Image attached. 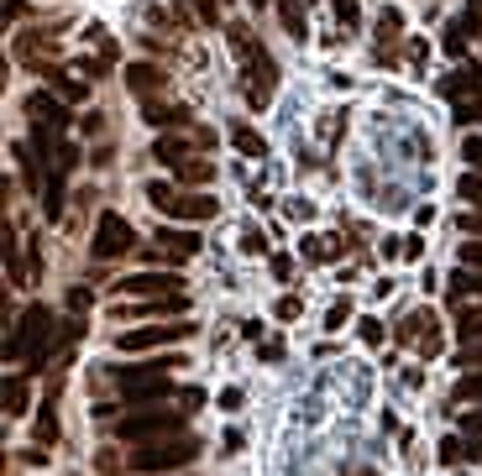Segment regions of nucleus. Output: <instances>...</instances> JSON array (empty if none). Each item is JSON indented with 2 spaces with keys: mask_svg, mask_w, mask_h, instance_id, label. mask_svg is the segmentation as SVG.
<instances>
[{
  "mask_svg": "<svg viewBox=\"0 0 482 476\" xmlns=\"http://www.w3.org/2000/svg\"><path fill=\"white\" fill-rule=\"evenodd\" d=\"M226 42H231V53H237L241 68H246V100L263 110L272 100V90H278V63H272V53L252 37L246 22H231V27H226Z\"/></svg>",
  "mask_w": 482,
  "mask_h": 476,
  "instance_id": "f257e3e1",
  "label": "nucleus"
},
{
  "mask_svg": "<svg viewBox=\"0 0 482 476\" xmlns=\"http://www.w3.org/2000/svg\"><path fill=\"white\" fill-rule=\"evenodd\" d=\"M168 366H183V361H152V366H116V387L126 403L147 409V403H163V398H179V383L168 377Z\"/></svg>",
  "mask_w": 482,
  "mask_h": 476,
  "instance_id": "f03ea898",
  "label": "nucleus"
},
{
  "mask_svg": "<svg viewBox=\"0 0 482 476\" xmlns=\"http://www.w3.org/2000/svg\"><path fill=\"white\" fill-rule=\"evenodd\" d=\"M194 455H200V440L194 435H168V440H147V445H137L126 455V466L137 476H163V472H183V466H194Z\"/></svg>",
  "mask_w": 482,
  "mask_h": 476,
  "instance_id": "7ed1b4c3",
  "label": "nucleus"
},
{
  "mask_svg": "<svg viewBox=\"0 0 482 476\" xmlns=\"http://www.w3.org/2000/svg\"><path fill=\"white\" fill-rule=\"evenodd\" d=\"M53 314H48V304H31L27 314L16 320V330L5 335V361H31V366H42L48 351H53Z\"/></svg>",
  "mask_w": 482,
  "mask_h": 476,
  "instance_id": "20e7f679",
  "label": "nucleus"
},
{
  "mask_svg": "<svg viewBox=\"0 0 482 476\" xmlns=\"http://www.w3.org/2000/svg\"><path fill=\"white\" fill-rule=\"evenodd\" d=\"M183 414L189 409H137V414L116 419V440H131V445H147V440H168L183 429Z\"/></svg>",
  "mask_w": 482,
  "mask_h": 476,
  "instance_id": "39448f33",
  "label": "nucleus"
},
{
  "mask_svg": "<svg viewBox=\"0 0 482 476\" xmlns=\"http://www.w3.org/2000/svg\"><path fill=\"white\" fill-rule=\"evenodd\" d=\"M147 199L168 220H189V225H200V220H215L220 215V205L215 199H205V194H179V189H168V183H147Z\"/></svg>",
  "mask_w": 482,
  "mask_h": 476,
  "instance_id": "423d86ee",
  "label": "nucleus"
},
{
  "mask_svg": "<svg viewBox=\"0 0 482 476\" xmlns=\"http://www.w3.org/2000/svg\"><path fill=\"white\" fill-rule=\"evenodd\" d=\"M194 330L200 325H142V330H120L116 335V351H126V357H131V351H163V346H174V340H189V335H194Z\"/></svg>",
  "mask_w": 482,
  "mask_h": 476,
  "instance_id": "0eeeda50",
  "label": "nucleus"
},
{
  "mask_svg": "<svg viewBox=\"0 0 482 476\" xmlns=\"http://www.w3.org/2000/svg\"><path fill=\"white\" fill-rule=\"evenodd\" d=\"M131 241H137V231L120 220L116 209H105V215L94 220V262H116V257H126Z\"/></svg>",
  "mask_w": 482,
  "mask_h": 476,
  "instance_id": "6e6552de",
  "label": "nucleus"
},
{
  "mask_svg": "<svg viewBox=\"0 0 482 476\" xmlns=\"http://www.w3.org/2000/svg\"><path fill=\"white\" fill-rule=\"evenodd\" d=\"M398 346H420V357H435L441 351V335H435V314L430 309H415L398 320Z\"/></svg>",
  "mask_w": 482,
  "mask_h": 476,
  "instance_id": "1a4fd4ad",
  "label": "nucleus"
},
{
  "mask_svg": "<svg viewBox=\"0 0 482 476\" xmlns=\"http://www.w3.org/2000/svg\"><path fill=\"white\" fill-rule=\"evenodd\" d=\"M116 288L126 298H163V294H179V272H131Z\"/></svg>",
  "mask_w": 482,
  "mask_h": 476,
  "instance_id": "9d476101",
  "label": "nucleus"
},
{
  "mask_svg": "<svg viewBox=\"0 0 482 476\" xmlns=\"http://www.w3.org/2000/svg\"><path fill=\"white\" fill-rule=\"evenodd\" d=\"M189 309V298L183 294H163V298H137V304H116L111 314L116 320H131V314H142V320H163V314H183Z\"/></svg>",
  "mask_w": 482,
  "mask_h": 476,
  "instance_id": "9b49d317",
  "label": "nucleus"
},
{
  "mask_svg": "<svg viewBox=\"0 0 482 476\" xmlns=\"http://www.w3.org/2000/svg\"><path fill=\"white\" fill-rule=\"evenodd\" d=\"M27 116L37 120V131H63L68 126V100H58V94H27Z\"/></svg>",
  "mask_w": 482,
  "mask_h": 476,
  "instance_id": "f8f14e48",
  "label": "nucleus"
},
{
  "mask_svg": "<svg viewBox=\"0 0 482 476\" xmlns=\"http://www.w3.org/2000/svg\"><path fill=\"white\" fill-rule=\"evenodd\" d=\"M189 142H194V147H210V142H215V131H189V137H157V142H152V157H157V163H168V168H179L183 157H189Z\"/></svg>",
  "mask_w": 482,
  "mask_h": 476,
  "instance_id": "ddd939ff",
  "label": "nucleus"
},
{
  "mask_svg": "<svg viewBox=\"0 0 482 476\" xmlns=\"http://www.w3.org/2000/svg\"><path fill=\"white\" fill-rule=\"evenodd\" d=\"M441 94H446V100H478L482 94V68L478 63H472V68H467V63H461V68H456V74H446V79H441Z\"/></svg>",
  "mask_w": 482,
  "mask_h": 476,
  "instance_id": "4468645a",
  "label": "nucleus"
},
{
  "mask_svg": "<svg viewBox=\"0 0 482 476\" xmlns=\"http://www.w3.org/2000/svg\"><path fill=\"white\" fill-rule=\"evenodd\" d=\"M157 251L168 257V262H189V257H200V236L194 231H157Z\"/></svg>",
  "mask_w": 482,
  "mask_h": 476,
  "instance_id": "2eb2a0df",
  "label": "nucleus"
},
{
  "mask_svg": "<svg viewBox=\"0 0 482 476\" xmlns=\"http://www.w3.org/2000/svg\"><path fill=\"white\" fill-rule=\"evenodd\" d=\"M163 84H168V74H163L157 63H131V68H126V90L142 94V100H152Z\"/></svg>",
  "mask_w": 482,
  "mask_h": 476,
  "instance_id": "dca6fc26",
  "label": "nucleus"
},
{
  "mask_svg": "<svg viewBox=\"0 0 482 476\" xmlns=\"http://www.w3.org/2000/svg\"><path fill=\"white\" fill-rule=\"evenodd\" d=\"M42 74H48V84L58 90V100H68V105H79V100H85V90H90V84H85L74 68H42Z\"/></svg>",
  "mask_w": 482,
  "mask_h": 476,
  "instance_id": "f3484780",
  "label": "nucleus"
},
{
  "mask_svg": "<svg viewBox=\"0 0 482 476\" xmlns=\"http://www.w3.org/2000/svg\"><path fill=\"white\" fill-rule=\"evenodd\" d=\"M346 251L341 236H304V262H335Z\"/></svg>",
  "mask_w": 482,
  "mask_h": 476,
  "instance_id": "a211bd4d",
  "label": "nucleus"
},
{
  "mask_svg": "<svg viewBox=\"0 0 482 476\" xmlns=\"http://www.w3.org/2000/svg\"><path fill=\"white\" fill-rule=\"evenodd\" d=\"M142 120H147V126H189V110H183V105H157V100H147V105H142Z\"/></svg>",
  "mask_w": 482,
  "mask_h": 476,
  "instance_id": "6ab92c4d",
  "label": "nucleus"
},
{
  "mask_svg": "<svg viewBox=\"0 0 482 476\" xmlns=\"http://www.w3.org/2000/svg\"><path fill=\"white\" fill-rule=\"evenodd\" d=\"M272 5H278V22H283V31H289V37H309V22H304V0H272Z\"/></svg>",
  "mask_w": 482,
  "mask_h": 476,
  "instance_id": "aec40b11",
  "label": "nucleus"
},
{
  "mask_svg": "<svg viewBox=\"0 0 482 476\" xmlns=\"http://www.w3.org/2000/svg\"><path fill=\"white\" fill-rule=\"evenodd\" d=\"M174 173H179V183H210L215 179V163H210V157H183Z\"/></svg>",
  "mask_w": 482,
  "mask_h": 476,
  "instance_id": "412c9836",
  "label": "nucleus"
},
{
  "mask_svg": "<svg viewBox=\"0 0 482 476\" xmlns=\"http://www.w3.org/2000/svg\"><path fill=\"white\" fill-rule=\"evenodd\" d=\"M482 298V268H456L451 272V298Z\"/></svg>",
  "mask_w": 482,
  "mask_h": 476,
  "instance_id": "4be33fe9",
  "label": "nucleus"
},
{
  "mask_svg": "<svg viewBox=\"0 0 482 476\" xmlns=\"http://www.w3.org/2000/svg\"><path fill=\"white\" fill-rule=\"evenodd\" d=\"M231 142H237V152H246V157H268V142H263L252 126H231Z\"/></svg>",
  "mask_w": 482,
  "mask_h": 476,
  "instance_id": "5701e85b",
  "label": "nucleus"
},
{
  "mask_svg": "<svg viewBox=\"0 0 482 476\" xmlns=\"http://www.w3.org/2000/svg\"><path fill=\"white\" fill-rule=\"evenodd\" d=\"M398 37H404V11H383V16H378V42H383V48H393V42H398Z\"/></svg>",
  "mask_w": 482,
  "mask_h": 476,
  "instance_id": "b1692460",
  "label": "nucleus"
},
{
  "mask_svg": "<svg viewBox=\"0 0 482 476\" xmlns=\"http://www.w3.org/2000/svg\"><path fill=\"white\" fill-rule=\"evenodd\" d=\"M456 335H461L467 346H472V340H482V304H478V309H461V314H456Z\"/></svg>",
  "mask_w": 482,
  "mask_h": 476,
  "instance_id": "393cba45",
  "label": "nucleus"
},
{
  "mask_svg": "<svg viewBox=\"0 0 482 476\" xmlns=\"http://www.w3.org/2000/svg\"><path fill=\"white\" fill-rule=\"evenodd\" d=\"M37 445H58V414H53V398L42 403V419H37Z\"/></svg>",
  "mask_w": 482,
  "mask_h": 476,
  "instance_id": "a878e982",
  "label": "nucleus"
},
{
  "mask_svg": "<svg viewBox=\"0 0 482 476\" xmlns=\"http://www.w3.org/2000/svg\"><path fill=\"white\" fill-rule=\"evenodd\" d=\"M456 126H482V94L478 100H456Z\"/></svg>",
  "mask_w": 482,
  "mask_h": 476,
  "instance_id": "bb28decb",
  "label": "nucleus"
},
{
  "mask_svg": "<svg viewBox=\"0 0 482 476\" xmlns=\"http://www.w3.org/2000/svg\"><path fill=\"white\" fill-rule=\"evenodd\" d=\"M5 414H27V383H5Z\"/></svg>",
  "mask_w": 482,
  "mask_h": 476,
  "instance_id": "cd10ccee",
  "label": "nucleus"
},
{
  "mask_svg": "<svg viewBox=\"0 0 482 476\" xmlns=\"http://www.w3.org/2000/svg\"><path fill=\"white\" fill-rule=\"evenodd\" d=\"M441 461H446V466H461V461H467V440L446 435V440H441Z\"/></svg>",
  "mask_w": 482,
  "mask_h": 476,
  "instance_id": "c85d7f7f",
  "label": "nucleus"
},
{
  "mask_svg": "<svg viewBox=\"0 0 482 476\" xmlns=\"http://www.w3.org/2000/svg\"><path fill=\"white\" fill-rule=\"evenodd\" d=\"M189 11H194V22H205V27H220V5H215V0H189Z\"/></svg>",
  "mask_w": 482,
  "mask_h": 476,
  "instance_id": "c756f323",
  "label": "nucleus"
},
{
  "mask_svg": "<svg viewBox=\"0 0 482 476\" xmlns=\"http://www.w3.org/2000/svg\"><path fill=\"white\" fill-rule=\"evenodd\" d=\"M42 209H48V215H58V209H63V179H58V173H53L48 189H42Z\"/></svg>",
  "mask_w": 482,
  "mask_h": 476,
  "instance_id": "7c9ffc66",
  "label": "nucleus"
},
{
  "mask_svg": "<svg viewBox=\"0 0 482 476\" xmlns=\"http://www.w3.org/2000/svg\"><path fill=\"white\" fill-rule=\"evenodd\" d=\"M346 320H352V298H335L331 314H326V330H346Z\"/></svg>",
  "mask_w": 482,
  "mask_h": 476,
  "instance_id": "2f4dec72",
  "label": "nucleus"
},
{
  "mask_svg": "<svg viewBox=\"0 0 482 476\" xmlns=\"http://www.w3.org/2000/svg\"><path fill=\"white\" fill-rule=\"evenodd\" d=\"M467 398H482V372H467L456 383V403H467Z\"/></svg>",
  "mask_w": 482,
  "mask_h": 476,
  "instance_id": "473e14b6",
  "label": "nucleus"
},
{
  "mask_svg": "<svg viewBox=\"0 0 482 476\" xmlns=\"http://www.w3.org/2000/svg\"><path fill=\"white\" fill-rule=\"evenodd\" d=\"M461 199H467L472 209L482 205V173H467V179H461Z\"/></svg>",
  "mask_w": 482,
  "mask_h": 476,
  "instance_id": "72a5a7b5",
  "label": "nucleus"
},
{
  "mask_svg": "<svg viewBox=\"0 0 482 476\" xmlns=\"http://www.w3.org/2000/svg\"><path fill=\"white\" fill-rule=\"evenodd\" d=\"M335 22H341V27H357V22H362L357 0H335Z\"/></svg>",
  "mask_w": 482,
  "mask_h": 476,
  "instance_id": "f704fd0d",
  "label": "nucleus"
},
{
  "mask_svg": "<svg viewBox=\"0 0 482 476\" xmlns=\"http://www.w3.org/2000/svg\"><path fill=\"white\" fill-rule=\"evenodd\" d=\"M272 314H278V320H299V314H304V298H294V294L278 298V309H272Z\"/></svg>",
  "mask_w": 482,
  "mask_h": 476,
  "instance_id": "c9c22d12",
  "label": "nucleus"
},
{
  "mask_svg": "<svg viewBox=\"0 0 482 476\" xmlns=\"http://www.w3.org/2000/svg\"><path fill=\"white\" fill-rule=\"evenodd\" d=\"M241 251H246V257H263V251H268L263 231H246V236H241Z\"/></svg>",
  "mask_w": 482,
  "mask_h": 476,
  "instance_id": "e433bc0d",
  "label": "nucleus"
},
{
  "mask_svg": "<svg viewBox=\"0 0 482 476\" xmlns=\"http://www.w3.org/2000/svg\"><path fill=\"white\" fill-rule=\"evenodd\" d=\"M461 157L472 163V173H482V137H467V147H461Z\"/></svg>",
  "mask_w": 482,
  "mask_h": 476,
  "instance_id": "4c0bfd02",
  "label": "nucleus"
},
{
  "mask_svg": "<svg viewBox=\"0 0 482 476\" xmlns=\"http://www.w3.org/2000/svg\"><path fill=\"white\" fill-rule=\"evenodd\" d=\"M461 268H482V241H461Z\"/></svg>",
  "mask_w": 482,
  "mask_h": 476,
  "instance_id": "58836bf2",
  "label": "nucleus"
},
{
  "mask_svg": "<svg viewBox=\"0 0 482 476\" xmlns=\"http://www.w3.org/2000/svg\"><path fill=\"white\" fill-rule=\"evenodd\" d=\"M456 225H461V231H467V236H478V241H482V209H467V215H461V220H456Z\"/></svg>",
  "mask_w": 482,
  "mask_h": 476,
  "instance_id": "ea45409f",
  "label": "nucleus"
},
{
  "mask_svg": "<svg viewBox=\"0 0 482 476\" xmlns=\"http://www.w3.org/2000/svg\"><path fill=\"white\" fill-rule=\"evenodd\" d=\"M90 304H94V294H90V288H74V294H68V309H74V314H85Z\"/></svg>",
  "mask_w": 482,
  "mask_h": 476,
  "instance_id": "a19ab883",
  "label": "nucleus"
},
{
  "mask_svg": "<svg viewBox=\"0 0 482 476\" xmlns=\"http://www.w3.org/2000/svg\"><path fill=\"white\" fill-rule=\"evenodd\" d=\"M362 340H367V346H383V325H378V320H362Z\"/></svg>",
  "mask_w": 482,
  "mask_h": 476,
  "instance_id": "79ce46f5",
  "label": "nucleus"
},
{
  "mask_svg": "<svg viewBox=\"0 0 482 476\" xmlns=\"http://www.w3.org/2000/svg\"><path fill=\"white\" fill-rule=\"evenodd\" d=\"M424 257V241L420 236H404V262H420Z\"/></svg>",
  "mask_w": 482,
  "mask_h": 476,
  "instance_id": "37998d69",
  "label": "nucleus"
},
{
  "mask_svg": "<svg viewBox=\"0 0 482 476\" xmlns=\"http://www.w3.org/2000/svg\"><path fill=\"white\" fill-rule=\"evenodd\" d=\"M478 361H482V340H478V346H467V351L456 357V366H478Z\"/></svg>",
  "mask_w": 482,
  "mask_h": 476,
  "instance_id": "c03bdc74",
  "label": "nucleus"
},
{
  "mask_svg": "<svg viewBox=\"0 0 482 476\" xmlns=\"http://www.w3.org/2000/svg\"><path fill=\"white\" fill-rule=\"evenodd\" d=\"M289 215H294V220H309V215H315V205H309V199H299V205H289Z\"/></svg>",
  "mask_w": 482,
  "mask_h": 476,
  "instance_id": "a18cd8bd",
  "label": "nucleus"
},
{
  "mask_svg": "<svg viewBox=\"0 0 482 476\" xmlns=\"http://www.w3.org/2000/svg\"><path fill=\"white\" fill-rule=\"evenodd\" d=\"M11 16H27V0H5V22Z\"/></svg>",
  "mask_w": 482,
  "mask_h": 476,
  "instance_id": "49530a36",
  "label": "nucleus"
}]
</instances>
